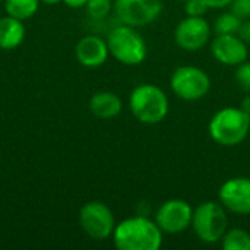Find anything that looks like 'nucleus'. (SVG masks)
Returning a JSON list of instances; mask_svg holds the SVG:
<instances>
[{"label":"nucleus","instance_id":"c85d7f7f","mask_svg":"<svg viewBox=\"0 0 250 250\" xmlns=\"http://www.w3.org/2000/svg\"><path fill=\"white\" fill-rule=\"evenodd\" d=\"M249 136H250V127H249Z\"/></svg>","mask_w":250,"mask_h":250},{"label":"nucleus","instance_id":"c756f323","mask_svg":"<svg viewBox=\"0 0 250 250\" xmlns=\"http://www.w3.org/2000/svg\"><path fill=\"white\" fill-rule=\"evenodd\" d=\"M0 1H1V0H0ZM3 1H4V0H3Z\"/></svg>","mask_w":250,"mask_h":250},{"label":"nucleus","instance_id":"b1692460","mask_svg":"<svg viewBox=\"0 0 250 250\" xmlns=\"http://www.w3.org/2000/svg\"><path fill=\"white\" fill-rule=\"evenodd\" d=\"M239 35H240L248 44H250V19H246V22L243 21V25H242V28H240Z\"/></svg>","mask_w":250,"mask_h":250},{"label":"nucleus","instance_id":"dca6fc26","mask_svg":"<svg viewBox=\"0 0 250 250\" xmlns=\"http://www.w3.org/2000/svg\"><path fill=\"white\" fill-rule=\"evenodd\" d=\"M40 3V0H4V10L7 15L25 21L37 13Z\"/></svg>","mask_w":250,"mask_h":250},{"label":"nucleus","instance_id":"20e7f679","mask_svg":"<svg viewBox=\"0 0 250 250\" xmlns=\"http://www.w3.org/2000/svg\"><path fill=\"white\" fill-rule=\"evenodd\" d=\"M110 54L122 64L138 66L148 54V47L144 37L130 25H119L113 28L107 37Z\"/></svg>","mask_w":250,"mask_h":250},{"label":"nucleus","instance_id":"0eeeda50","mask_svg":"<svg viewBox=\"0 0 250 250\" xmlns=\"http://www.w3.org/2000/svg\"><path fill=\"white\" fill-rule=\"evenodd\" d=\"M79 224L86 236L94 240H105L113 236L116 220L113 211L101 201L86 202L79 211Z\"/></svg>","mask_w":250,"mask_h":250},{"label":"nucleus","instance_id":"5701e85b","mask_svg":"<svg viewBox=\"0 0 250 250\" xmlns=\"http://www.w3.org/2000/svg\"><path fill=\"white\" fill-rule=\"evenodd\" d=\"M209 9H224L231 4L233 0H205Z\"/></svg>","mask_w":250,"mask_h":250},{"label":"nucleus","instance_id":"cd10ccee","mask_svg":"<svg viewBox=\"0 0 250 250\" xmlns=\"http://www.w3.org/2000/svg\"><path fill=\"white\" fill-rule=\"evenodd\" d=\"M177 1H182V3H186L188 0H177Z\"/></svg>","mask_w":250,"mask_h":250},{"label":"nucleus","instance_id":"39448f33","mask_svg":"<svg viewBox=\"0 0 250 250\" xmlns=\"http://www.w3.org/2000/svg\"><path fill=\"white\" fill-rule=\"evenodd\" d=\"M190 227L201 242L208 245L218 243L229 230L227 209L220 202H202L193 209Z\"/></svg>","mask_w":250,"mask_h":250},{"label":"nucleus","instance_id":"423d86ee","mask_svg":"<svg viewBox=\"0 0 250 250\" xmlns=\"http://www.w3.org/2000/svg\"><path fill=\"white\" fill-rule=\"evenodd\" d=\"M170 86L176 97L183 101H199L211 89L209 75L196 66H179L170 78Z\"/></svg>","mask_w":250,"mask_h":250},{"label":"nucleus","instance_id":"f03ea898","mask_svg":"<svg viewBox=\"0 0 250 250\" xmlns=\"http://www.w3.org/2000/svg\"><path fill=\"white\" fill-rule=\"evenodd\" d=\"M129 108L138 122L144 125H157L167 117L170 103L166 92L158 85L141 83L130 92Z\"/></svg>","mask_w":250,"mask_h":250},{"label":"nucleus","instance_id":"a878e982","mask_svg":"<svg viewBox=\"0 0 250 250\" xmlns=\"http://www.w3.org/2000/svg\"><path fill=\"white\" fill-rule=\"evenodd\" d=\"M240 108L250 116V92L249 95H246L243 100H242V104H240Z\"/></svg>","mask_w":250,"mask_h":250},{"label":"nucleus","instance_id":"7ed1b4c3","mask_svg":"<svg viewBox=\"0 0 250 250\" xmlns=\"http://www.w3.org/2000/svg\"><path fill=\"white\" fill-rule=\"evenodd\" d=\"M250 116L240 107H224L209 120L208 132L221 146H236L249 136Z\"/></svg>","mask_w":250,"mask_h":250},{"label":"nucleus","instance_id":"f8f14e48","mask_svg":"<svg viewBox=\"0 0 250 250\" xmlns=\"http://www.w3.org/2000/svg\"><path fill=\"white\" fill-rule=\"evenodd\" d=\"M211 53L226 66H239L248 60V42L240 35H215L211 40Z\"/></svg>","mask_w":250,"mask_h":250},{"label":"nucleus","instance_id":"ddd939ff","mask_svg":"<svg viewBox=\"0 0 250 250\" xmlns=\"http://www.w3.org/2000/svg\"><path fill=\"white\" fill-rule=\"evenodd\" d=\"M75 56L76 60L85 67H100L110 56L107 40H103L98 35H85L78 41L75 47Z\"/></svg>","mask_w":250,"mask_h":250},{"label":"nucleus","instance_id":"9b49d317","mask_svg":"<svg viewBox=\"0 0 250 250\" xmlns=\"http://www.w3.org/2000/svg\"><path fill=\"white\" fill-rule=\"evenodd\" d=\"M218 199L229 212L250 215L249 177H233L226 180L220 188Z\"/></svg>","mask_w":250,"mask_h":250},{"label":"nucleus","instance_id":"4468645a","mask_svg":"<svg viewBox=\"0 0 250 250\" xmlns=\"http://www.w3.org/2000/svg\"><path fill=\"white\" fill-rule=\"evenodd\" d=\"M122 98L111 91H100L89 100V110L98 119H113L122 113Z\"/></svg>","mask_w":250,"mask_h":250},{"label":"nucleus","instance_id":"bb28decb","mask_svg":"<svg viewBox=\"0 0 250 250\" xmlns=\"http://www.w3.org/2000/svg\"><path fill=\"white\" fill-rule=\"evenodd\" d=\"M41 3H44V4H48V6H53V4H57L59 1H62V0H40Z\"/></svg>","mask_w":250,"mask_h":250},{"label":"nucleus","instance_id":"9d476101","mask_svg":"<svg viewBox=\"0 0 250 250\" xmlns=\"http://www.w3.org/2000/svg\"><path fill=\"white\" fill-rule=\"evenodd\" d=\"M212 28L204 16H186L174 29V41L185 51H198L211 40Z\"/></svg>","mask_w":250,"mask_h":250},{"label":"nucleus","instance_id":"f3484780","mask_svg":"<svg viewBox=\"0 0 250 250\" xmlns=\"http://www.w3.org/2000/svg\"><path fill=\"white\" fill-rule=\"evenodd\" d=\"M242 25H243V19L230 10L221 13L215 19L212 31L215 35H239Z\"/></svg>","mask_w":250,"mask_h":250},{"label":"nucleus","instance_id":"aec40b11","mask_svg":"<svg viewBox=\"0 0 250 250\" xmlns=\"http://www.w3.org/2000/svg\"><path fill=\"white\" fill-rule=\"evenodd\" d=\"M236 82L242 91L250 92V62L246 60L236 66Z\"/></svg>","mask_w":250,"mask_h":250},{"label":"nucleus","instance_id":"393cba45","mask_svg":"<svg viewBox=\"0 0 250 250\" xmlns=\"http://www.w3.org/2000/svg\"><path fill=\"white\" fill-rule=\"evenodd\" d=\"M66 6L72 7V9H79V7H85V4L88 3V0H62Z\"/></svg>","mask_w":250,"mask_h":250},{"label":"nucleus","instance_id":"a211bd4d","mask_svg":"<svg viewBox=\"0 0 250 250\" xmlns=\"http://www.w3.org/2000/svg\"><path fill=\"white\" fill-rule=\"evenodd\" d=\"M223 249L250 250V234L243 229H229L221 239Z\"/></svg>","mask_w":250,"mask_h":250},{"label":"nucleus","instance_id":"6ab92c4d","mask_svg":"<svg viewBox=\"0 0 250 250\" xmlns=\"http://www.w3.org/2000/svg\"><path fill=\"white\" fill-rule=\"evenodd\" d=\"M85 10L89 18L92 19H104L113 10L111 0H88L85 4Z\"/></svg>","mask_w":250,"mask_h":250},{"label":"nucleus","instance_id":"4be33fe9","mask_svg":"<svg viewBox=\"0 0 250 250\" xmlns=\"http://www.w3.org/2000/svg\"><path fill=\"white\" fill-rule=\"evenodd\" d=\"M230 10L243 21L250 19V0H233L230 4Z\"/></svg>","mask_w":250,"mask_h":250},{"label":"nucleus","instance_id":"1a4fd4ad","mask_svg":"<svg viewBox=\"0 0 250 250\" xmlns=\"http://www.w3.org/2000/svg\"><path fill=\"white\" fill-rule=\"evenodd\" d=\"M193 208L183 199H168L160 205L155 223L166 234H179L192 226Z\"/></svg>","mask_w":250,"mask_h":250},{"label":"nucleus","instance_id":"f257e3e1","mask_svg":"<svg viewBox=\"0 0 250 250\" xmlns=\"http://www.w3.org/2000/svg\"><path fill=\"white\" fill-rule=\"evenodd\" d=\"M163 234L155 220L136 215L116 224L111 237L119 250H158L163 246Z\"/></svg>","mask_w":250,"mask_h":250},{"label":"nucleus","instance_id":"2eb2a0df","mask_svg":"<svg viewBox=\"0 0 250 250\" xmlns=\"http://www.w3.org/2000/svg\"><path fill=\"white\" fill-rule=\"evenodd\" d=\"M23 21L16 19L10 15L0 18V48L13 50L19 47L25 38Z\"/></svg>","mask_w":250,"mask_h":250},{"label":"nucleus","instance_id":"412c9836","mask_svg":"<svg viewBox=\"0 0 250 250\" xmlns=\"http://www.w3.org/2000/svg\"><path fill=\"white\" fill-rule=\"evenodd\" d=\"M209 10V6L205 0H188L185 3L186 16H204Z\"/></svg>","mask_w":250,"mask_h":250},{"label":"nucleus","instance_id":"6e6552de","mask_svg":"<svg viewBox=\"0 0 250 250\" xmlns=\"http://www.w3.org/2000/svg\"><path fill=\"white\" fill-rule=\"evenodd\" d=\"M117 19L130 26H145L157 21L163 12L161 0H116L113 3Z\"/></svg>","mask_w":250,"mask_h":250}]
</instances>
